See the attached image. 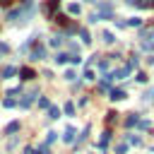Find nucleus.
Returning <instances> with one entry per match:
<instances>
[{
  "mask_svg": "<svg viewBox=\"0 0 154 154\" xmlns=\"http://www.w3.org/2000/svg\"><path fill=\"white\" fill-rule=\"evenodd\" d=\"M111 14H113V7H111L108 2H103V5H99V12L91 14V22H99L101 17H111Z\"/></svg>",
  "mask_w": 154,
  "mask_h": 154,
  "instance_id": "1",
  "label": "nucleus"
},
{
  "mask_svg": "<svg viewBox=\"0 0 154 154\" xmlns=\"http://www.w3.org/2000/svg\"><path fill=\"white\" fill-rule=\"evenodd\" d=\"M130 67H132V65H123V67H118V70H116L113 75H108V77H111V79H123V77L130 75Z\"/></svg>",
  "mask_w": 154,
  "mask_h": 154,
  "instance_id": "2",
  "label": "nucleus"
},
{
  "mask_svg": "<svg viewBox=\"0 0 154 154\" xmlns=\"http://www.w3.org/2000/svg\"><path fill=\"white\" fill-rule=\"evenodd\" d=\"M135 7H154V0H128Z\"/></svg>",
  "mask_w": 154,
  "mask_h": 154,
  "instance_id": "3",
  "label": "nucleus"
},
{
  "mask_svg": "<svg viewBox=\"0 0 154 154\" xmlns=\"http://www.w3.org/2000/svg\"><path fill=\"white\" fill-rule=\"evenodd\" d=\"M43 53H46V51H43V46H36V48L31 51V55H29V58H31V60H41V58H43Z\"/></svg>",
  "mask_w": 154,
  "mask_h": 154,
  "instance_id": "4",
  "label": "nucleus"
},
{
  "mask_svg": "<svg viewBox=\"0 0 154 154\" xmlns=\"http://www.w3.org/2000/svg\"><path fill=\"white\" fill-rule=\"evenodd\" d=\"M63 140H65L67 144H72V142H75V128H65V135H63Z\"/></svg>",
  "mask_w": 154,
  "mask_h": 154,
  "instance_id": "5",
  "label": "nucleus"
},
{
  "mask_svg": "<svg viewBox=\"0 0 154 154\" xmlns=\"http://www.w3.org/2000/svg\"><path fill=\"white\" fill-rule=\"evenodd\" d=\"M14 72H17V67H12V65H10V67H5V70L0 72V77H2V79H10Z\"/></svg>",
  "mask_w": 154,
  "mask_h": 154,
  "instance_id": "6",
  "label": "nucleus"
},
{
  "mask_svg": "<svg viewBox=\"0 0 154 154\" xmlns=\"http://www.w3.org/2000/svg\"><path fill=\"white\" fill-rule=\"evenodd\" d=\"M19 75H22V79H34V70L31 67H22Z\"/></svg>",
  "mask_w": 154,
  "mask_h": 154,
  "instance_id": "7",
  "label": "nucleus"
},
{
  "mask_svg": "<svg viewBox=\"0 0 154 154\" xmlns=\"http://www.w3.org/2000/svg\"><path fill=\"white\" fill-rule=\"evenodd\" d=\"M111 99H113V101H120V99H125V91H123V89H113V91H111Z\"/></svg>",
  "mask_w": 154,
  "mask_h": 154,
  "instance_id": "8",
  "label": "nucleus"
},
{
  "mask_svg": "<svg viewBox=\"0 0 154 154\" xmlns=\"http://www.w3.org/2000/svg\"><path fill=\"white\" fill-rule=\"evenodd\" d=\"M48 118H53V120L60 118V108L58 106H48Z\"/></svg>",
  "mask_w": 154,
  "mask_h": 154,
  "instance_id": "9",
  "label": "nucleus"
},
{
  "mask_svg": "<svg viewBox=\"0 0 154 154\" xmlns=\"http://www.w3.org/2000/svg\"><path fill=\"white\" fill-rule=\"evenodd\" d=\"M55 10H58V0H51V2L46 5V12H48V14H53Z\"/></svg>",
  "mask_w": 154,
  "mask_h": 154,
  "instance_id": "10",
  "label": "nucleus"
},
{
  "mask_svg": "<svg viewBox=\"0 0 154 154\" xmlns=\"http://www.w3.org/2000/svg\"><path fill=\"white\" fill-rule=\"evenodd\" d=\"M108 140H111V132H108V130H106V132H103V135H101V142H99V147H101V149H103V147H106V144H108Z\"/></svg>",
  "mask_w": 154,
  "mask_h": 154,
  "instance_id": "11",
  "label": "nucleus"
},
{
  "mask_svg": "<svg viewBox=\"0 0 154 154\" xmlns=\"http://www.w3.org/2000/svg\"><path fill=\"white\" fill-rule=\"evenodd\" d=\"M31 101H34V94H26V96H24V99H22L19 103H22V106L26 108V106H31Z\"/></svg>",
  "mask_w": 154,
  "mask_h": 154,
  "instance_id": "12",
  "label": "nucleus"
},
{
  "mask_svg": "<svg viewBox=\"0 0 154 154\" xmlns=\"http://www.w3.org/2000/svg\"><path fill=\"white\" fill-rule=\"evenodd\" d=\"M137 123H140V118H137L135 113H132V116H130V118L125 120V125H128V128H132V125H137Z\"/></svg>",
  "mask_w": 154,
  "mask_h": 154,
  "instance_id": "13",
  "label": "nucleus"
},
{
  "mask_svg": "<svg viewBox=\"0 0 154 154\" xmlns=\"http://www.w3.org/2000/svg\"><path fill=\"white\" fill-rule=\"evenodd\" d=\"M29 154H48V144H41V147H38V149H34V152L29 149Z\"/></svg>",
  "mask_w": 154,
  "mask_h": 154,
  "instance_id": "14",
  "label": "nucleus"
},
{
  "mask_svg": "<svg viewBox=\"0 0 154 154\" xmlns=\"http://www.w3.org/2000/svg\"><path fill=\"white\" fill-rule=\"evenodd\" d=\"M67 12H70V14H79V5H77V2H72V5L67 7Z\"/></svg>",
  "mask_w": 154,
  "mask_h": 154,
  "instance_id": "15",
  "label": "nucleus"
},
{
  "mask_svg": "<svg viewBox=\"0 0 154 154\" xmlns=\"http://www.w3.org/2000/svg\"><path fill=\"white\" fill-rule=\"evenodd\" d=\"M79 36H82V41H84V43H89V41H91V36H89V31H87V29H82V31H79Z\"/></svg>",
  "mask_w": 154,
  "mask_h": 154,
  "instance_id": "16",
  "label": "nucleus"
},
{
  "mask_svg": "<svg viewBox=\"0 0 154 154\" xmlns=\"http://www.w3.org/2000/svg\"><path fill=\"white\" fill-rule=\"evenodd\" d=\"M55 60H58V63H67V60H70V55H67V53H58V55H55Z\"/></svg>",
  "mask_w": 154,
  "mask_h": 154,
  "instance_id": "17",
  "label": "nucleus"
},
{
  "mask_svg": "<svg viewBox=\"0 0 154 154\" xmlns=\"http://www.w3.org/2000/svg\"><path fill=\"white\" fill-rule=\"evenodd\" d=\"M103 41H106V43H113L116 38H113V34H111V31H103Z\"/></svg>",
  "mask_w": 154,
  "mask_h": 154,
  "instance_id": "18",
  "label": "nucleus"
},
{
  "mask_svg": "<svg viewBox=\"0 0 154 154\" xmlns=\"http://www.w3.org/2000/svg\"><path fill=\"white\" fill-rule=\"evenodd\" d=\"M60 43H63V38H60V36H53V38H51V46H53V48H58Z\"/></svg>",
  "mask_w": 154,
  "mask_h": 154,
  "instance_id": "19",
  "label": "nucleus"
},
{
  "mask_svg": "<svg viewBox=\"0 0 154 154\" xmlns=\"http://www.w3.org/2000/svg\"><path fill=\"white\" fill-rule=\"evenodd\" d=\"M65 113H67V116H72V113H75V103H70V101H67V103H65Z\"/></svg>",
  "mask_w": 154,
  "mask_h": 154,
  "instance_id": "20",
  "label": "nucleus"
},
{
  "mask_svg": "<svg viewBox=\"0 0 154 154\" xmlns=\"http://www.w3.org/2000/svg\"><path fill=\"white\" fill-rule=\"evenodd\" d=\"M38 106H41V108H48L51 103H48V99H46V96H41V99H38Z\"/></svg>",
  "mask_w": 154,
  "mask_h": 154,
  "instance_id": "21",
  "label": "nucleus"
},
{
  "mask_svg": "<svg viewBox=\"0 0 154 154\" xmlns=\"http://www.w3.org/2000/svg\"><path fill=\"white\" fill-rule=\"evenodd\" d=\"M65 79L72 82V79H75V70H65Z\"/></svg>",
  "mask_w": 154,
  "mask_h": 154,
  "instance_id": "22",
  "label": "nucleus"
},
{
  "mask_svg": "<svg viewBox=\"0 0 154 154\" xmlns=\"http://www.w3.org/2000/svg\"><path fill=\"white\" fill-rule=\"evenodd\" d=\"M17 130H19V125H17V123H12V125H7V135H10V132H17Z\"/></svg>",
  "mask_w": 154,
  "mask_h": 154,
  "instance_id": "23",
  "label": "nucleus"
},
{
  "mask_svg": "<svg viewBox=\"0 0 154 154\" xmlns=\"http://www.w3.org/2000/svg\"><path fill=\"white\" fill-rule=\"evenodd\" d=\"M125 152H128L125 144H118V147H116V154H125Z\"/></svg>",
  "mask_w": 154,
  "mask_h": 154,
  "instance_id": "24",
  "label": "nucleus"
},
{
  "mask_svg": "<svg viewBox=\"0 0 154 154\" xmlns=\"http://www.w3.org/2000/svg\"><path fill=\"white\" fill-rule=\"evenodd\" d=\"M14 103H17V101H14V99H10V96H7V99H5V106H7V108H10V106H14Z\"/></svg>",
  "mask_w": 154,
  "mask_h": 154,
  "instance_id": "25",
  "label": "nucleus"
},
{
  "mask_svg": "<svg viewBox=\"0 0 154 154\" xmlns=\"http://www.w3.org/2000/svg\"><path fill=\"white\" fill-rule=\"evenodd\" d=\"M53 140H55V132H48V137H46V144H51Z\"/></svg>",
  "mask_w": 154,
  "mask_h": 154,
  "instance_id": "26",
  "label": "nucleus"
},
{
  "mask_svg": "<svg viewBox=\"0 0 154 154\" xmlns=\"http://www.w3.org/2000/svg\"><path fill=\"white\" fill-rule=\"evenodd\" d=\"M0 53H7V46L5 43H0Z\"/></svg>",
  "mask_w": 154,
  "mask_h": 154,
  "instance_id": "27",
  "label": "nucleus"
},
{
  "mask_svg": "<svg viewBox=\"0 0 154 154\" xmlns=\"http://www.w3.org/2000/svg\"><path fill=\"white\" fill-rule=\"evenodd\" d=\"M10 2H12V0H0V5H10Z\"/></svg>",
  "mask_w": 154,
  "mask_h": 154,
  "instance_id": "28",
  "label": "nucleus"
}]
</instances>
